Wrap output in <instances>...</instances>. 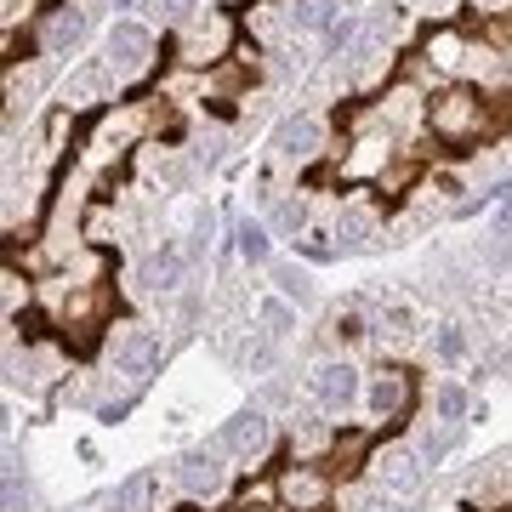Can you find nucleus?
I'll return each instance as SVG.
<instances>
[{"label": "nucleus", "mask_w": 512, "mask_h": 512, "mask_svg": "<svg viewBox=\"0 0 512 512\" xmlns=\"http://www.w3.org/2000/svg\"><path fill=\"white\" fill-rule=\"evenodd\" d=\"M336 6H342V0H336Z\"/></svg>", "instance_id": "34"}, {"label": "nucleus", "mask_w": 512, "mask_h": 512, "mask_svg": "<svg viewBox=\"0 0 512 512\" xmlns=\"http://www.w3.org/2000/svg\"><path fill=\"white\" fill-rule=\"evenodd\" d=\"M245 512H256V507H245Z\"/></svg>", "instance_id": "33"}, {"label": "nucleus", "mask_w": 512, "mask_h": 512, "mask_svg": "<svg viewBox=\"0 0 512 512\" xmlns=\"http://www.w3.org/2000/svg\"><path fill=\"white\" fill-rule=\"evenodd\" d=\"M262 325L274 330V336H285V330H291V308H285V302H262Z\"/></svg>", "instance_id": "26"}, {"label": "nucleus", "mask_w": 512, "mask_h": 512, "mask_svg": "<svg viewBox=\"0 0 512 512\" xmlns=\"http://www.w3.org/2000/svg\"><path fill=\"white\" fill-rule=\"evenodd\" d=\"M427 131L439 137L444 148H467L478 137H490V103L473 92V86H450L427 103Z\"/></svg>", "instance_id": "1"}, {"label": "nucleus", "mask_w": 512, "mask_h": 512, "mask_svg": "<svg viewBox=\"0 0 512 512\" xmlns=\"http://www.w3.org/2000/svg\"><path fill=\"white\" fill-rule=\"evenodd\" d=\"M114 512H160V473H131L120 490H114Z\"/></svg>", "instance_id": "14"}, {"label": "nucleus", "mask_w": 512, "mask_h": 512, "mask_svg": "<svg viewBox=\"0 0 512 512\" xmlns=\"http://www.w3.org/2000/svg\"><path fill=\"white\" fill-rule=\"evenodd\" d=\"M154 35H148L143 23H114L109 29V69L114 74H143L154 63Z\"/></svg>", "instance_id": "7"}, {"label": "nucleus", "mask_w": 512, "mask_h": 512, "mask_svg": "<svg viewBox=\"0 0 512 512\" xmlns=\"http://www.w3.org/2000/svg\"><path fill=\"white\" fill-rule=\"evenodd\" d=\"M353 512H399V495H387V490H370L353 501Z\"/></svg>", "instance_id": "24"}, {"label": "nucleus", "mask_w": 512, "mask_h": 512, "mask_svg": "<svg viewBox=\"0 0 512 512\" xmlns=\"http://www.w3.org/2000/svg\"><path fill=\"white\" fill-rule=\"evenodd\" d=\"M416 450H421V461H427V467H439V461L450 456V450H456V427H444V433H427V439H421Z\"/></svg>", "instance_id": "21"}, {"label": "nucleus", "mask_w": 512, "mask_h": 512, "mask_svg": "<svg viewBox=\"0 0 512 512\" xmlns=\"http://www.w3.org/2000/svg\"><path fill=\"white\" fill-rule=\"evenodd\" d=\"M274 222H279V228H302V205H291V200H285V205L274 211Z\"/></svg>", "instance_id": "29"}, {"label": "nucleus", "mask_w": 512, "mask_h": 512, "mask_svg": "<svg viewBox=\"0 0 512 512\" xmlns=\"http://www.w3.org/2000/svg\"><path fill=\"white\" fill-rule=\"evenodd\" d=\"M274 285H279L285 296H291V302H313L308 274H302V268H291V262H274Z\"/></svg>", "instance_id": "20"}, {"label": "nucleus", "mask_w": 512, "mask_h": 512, "mask_svg": "<svg viewBox=\"0 0 512 512\" xmlns=\"http://www.w3.org/2000/svg\"><path fill=\"white\" fill-rule=\"evenodd\" d=\"M421 450H410V444H387V450H376L370 456V473H376V490H387V495H416L421 490Z\"/></svg>", "instance_id": "3"}, {"label": "nucleus", "mask_w": 512, "mask_h": 512, "mask_svg": "<svg viewBox=\"0 0 512 512\" xmlns=\"http://www.w3.org/2000/svg\"><path fill=\"white\" fill-rule=\"evenodd\" d=\"M160 336H154V330H143V325H120L114 330V365L126 370V376H137V382H143L148 370L160 365Z\"/></svg>", "instance_id": "9"}, {"label": "nucleus", "mask_w": 512, "mask_h": 512, "mask_svg": "<svg viewBox=\"0 0 512 512\" xmlns=\"http://www.w3.org/2000/svg\"><path fill=\"white\" fill-rule=\"evenodd\" d=\"M114 6H120V12H126V6H137V0H114Z\"/></svg>", "instance_id": "32"}, {"label": "nucleus", "mask_w": 512, "mask_h": 512, "mask_svg": "<svg viewBox=\"0 0 512 512\" xmlns=\"http://www.w3.org/2000/svg\"><path fill=\"white\" fill-rule=\"evenodd\" d=\"M359 393H365V382H359V370H353L348 359H330V365L313 370V399L325 404L330 416H342Z\"/></svg>", "instance_id": "8"}, {"label": "nucleus", "mask_w": 512, "mask_h": 512, "mask_svg": "<svg viewBox=\"0 0 512 512\" xmlns=\"http://www.w3.org/2000/svg\"><path fill=\"white\" fill-rule=\"evenodd\" d=\"M387 160H393V137H387V131L359 137L353 154H348V165H342V177H370V171H382V177H387Z\"/></svg>", "instance_id": "13"}, {"label": "nucleus", "mask_w": 512, "mask_h": 512, "mask_svg": "<svg viewBox=\"0 0 512 512\" xmlns=\"http://www.w3.org/2000/svg\"><path fill=\"white\" fill-rule=\"evenodd\" d=\"M23 501H29V495H23V484H18V467L6 461V512H23Z\"/></svg>", "instance_id": "28"}, {"label": "nucleus", "mask_w": 512, "mask_h": 512, "mask_svg": "<svg viewBox=\"0 0 512 512\" xmlns=\"http://www.w3.org/2000/svg\"><path fill=\"white\" fill-rule=\"evenodd\" d=\"M154 12L165 23H188V18H200V0H154Z\"/></svg>", "instance_id": "23"}, {"label": "nucleus", "mask_w": 512, "mask_h": 512, "mask_svg": "<svg viewBox=\"0 0 512 512\" xmlns=\"http://www.w3.org/2000/svg\"><path fill=\"white\" fill-rule=\"evenodd\" d=\"M484 200H495V205H501V211H495V222H501V228L512 234V183H495L490 194H484Z\"/></svg>", "instance_id": "25"}, {"label": "nucleus", "mask_w": 512, "mask_h": 512, "mask_svg": "<svg viewBox=\"0 0 512 512\" xmlns=\"http://www.w3.org/2000/svg\"><path fill=\"white\" fill-rule=\"evenodd\" d=\"M370 234H376V217H370L365 205H348V211L336 217V239H342V251H359Z\"/></svg>", "instance_id": "17"}, {"label": "nucleus", "mask_w": 512, "mask_h": 512, "mask_svg": "<svg viewBox=\"0 0 512 512\" xmlns=\"http://www.w3.org/2000/svg\"><path fill=\"white\" fill-rule=\"evenodd\" d=\"M29 6H35V0H6V29H12L18 18H29Z\"/></svg>", "instance_id": "30"}, {"label": "nucleus", "mask_w": 512, "mask_h": 512, "mask_svg": "<svg viewBox=\"0 0 512 512\" xmlns=\"http://www.w3.org/2000/svg\"><path fill=\"white\" fill-rule=\"evenodd\" d=\"M80 35H86V12H74V6H52V12H46V23H40V52L63 57Z\"/></svg>", "instance_id": "11"}, {"label": "nucleus", "mask_w": 512, "mask_h": 512, "mask_svg": "<svg viewBox=\"0 0 512 512\" xmlns=\"http://www.w3.org/2000/svg\"><path fill=\"white\" fill-rule=\"evenodd\" d=\"M461 353H467V336H461L456 325H444L439 330V359H461Z\"/></svg>", "instance_id": "27"}, {"label": "nucleus", "mask_w": 512, "mask_h": 512, "mask_svg": "<svg viewBox=\"0 0 512 512\" xmlns=\"http://www.w3.org/2000/svg\"><path fill=\"white\" fill-rule=\"evenodd\" d=\"M268 444H274V421H268V410H262V404L239 410V416L222 427V450H234L239 461L268 456Z\"/></svg>", "instance_id": "6"}, {"label": "nucleus", "mask_w": 512, "mask_h": 512, "mask_svg": "<svg viewBox=\"0 0 512 512\" xmlns=\"http://www.w3.org/2000/svg\"><path fill=\"white\" fill-rule=\"evenodd\" d=\"M183 274H188V256L183 251H171V245H165L160 256H148L143 262V285L148 291H177V285H183Z\"/></svg>", "instance_id": "16"}, {"label": "nucleus", "mask_w": 512, "mask_h": 512, "mask_svg": "<svg viewBox=\"0 0 512 512\" xmlns=\"http://www.w3.org/2000/svg\"><path fill=\"white\" fill-rule=\"evenodd\" d=\"M365 404L382 421H404V416H410V404H416V382H410V370H399V365L376 370V376L365 382Z\"/></svg>", "instance_id": "5"}, {"label": "nucleus", "mask_w": 512, "mask_h": 512, "mask_svg": "<svg viewBox=\"0 0 512 512\" xmlns=\"http://www.w3.org/2000/svg\"><path fill=\"white\" fill-rule=\"evenodd\" d=\"M234 245H239V256H245V262H268V228H262V222H239Z\"/></svg>", "instance_id": "18"}, {"label": "nucleus", "mask_w": 512, "mask_h": 512, "mask_svg": "<svg viewBox=\"0 0 512 512\" xmlns=\"http://www.w3.org/2000/svg\"><path fill=\"white\" fill-rule=\"evenodd\" d=\"M433 404H439L444 421H461V416H467V393H461V387H439V393H433Z\"/></svg>", "instance_id": "22"}, {"label": "nucleus", "mask_w": 512, "mask_h": 512, "mask_svg": "<svg viewBox=\"0 0 512 512\" xmlns=\"http://www.w3.org/2000/svg\"><path fill=\"white\" fill-rule=\"evenodd\" d=\"M319 143H325V126L308 120V114H296V120H285V126L274 131V148L285 154V160H313Z\"/></svg>", "instance_id": "12"}, {"label": "nucleus", "mask_w": 512, "mask_h": 512, "mask_svg": "<svg viewBox=\"0 0 512 512\" xmlns=\"http://www.w3.org/2000/svg\"><path fill=\"white\" fill-rule=\"evenodd\" d=\"M370 439L365 433H336V461H348V473H359V467H370Z\"/></svg>", "instance_id": "19"}, {"label": "nucleus", "mask_w": 512, "mask_h": 512, "mask_svg": "<svg viewBox=\"0 0 512 512\" xmlns=\"http://www.w3.org/2000/svg\"><path fill=\"white\" fill-rule=\"evenodd\" d=\"M177 484H183V495H194V501H211V495L222 490V456L205 450V444L183 450V456H177Z\"/></svg>", "instance_id": "10"}, {"label": "nucleus", "mask_w": 512, "mask_h": 512, "mask_svg": "<svg viewBox=\"0 0 512 512\" xmlns=\"http://www.w3.org/2000/svg\"><path fill=\"white\" fill-rule=\"evenodd\" d=\"M478 6H512V0H478Z\"/></svg>", "instance_id": "31"}, {"label": "nucleus", "mask_w": 512, "mask_h": 512, "mask_svg": "<svg viewBox=\"0 0 512 512\" xmlns=\"http://www.w3.org/2000/svg\"><path fill=\"white\" fill-rule=\"evenodd\" d=\"M330 495H336L330 473H319V467H308V461H296V467L279 473V501H285L291 512H325Z\"/></svg>", "instance_id": "4"}, {"label": "nucleus", "mask_w": 512, "mask_h": 512, "mask_svg": "<svg viewBox=\"0 0 512 512\" xmlns=\"http://www.w3.org/2000/svg\"><path fill=\"white\" fill-rule=\"evenodd\" d=\"M177 57H183L188 69L234 57V18H228V12H200V18H188L183 35H177Z\"/></svg>", "instance_id": "2"}, {"label": "nucleus", "mask_w": 512, "mask_h": 512, "mask_svg": "<svg viewBox=\"0 0 512 512\" xmlns=\"http://www.w3.org/2000/svg\"><path fill=\"white\" fill-rule=\"evenodd\" d=\"M279 12H285V23L302 29V35H330V23H336V0H285Z\"/></svg>", "instance_id": "15"}]
</instances>
